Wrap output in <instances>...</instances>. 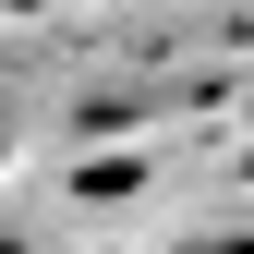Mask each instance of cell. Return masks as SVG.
I'll use <instances>...</instances> for the list:
<instances>
[{
  "mask_svg": "<svg viewBox=\"0 0 254 254\" xmlns=\"http://www.w3.org/2000/svg\"><path fill=\"white\" fill-rule=\"evenodd\" d=\"M182 254H254V242H230V230H218V242H182Z\"/></svg>",
  "mask_w": 254,
  "mask_h": 254,
  "instance_id": "cell-1",
  "label": "cell"
}]
</instances>
